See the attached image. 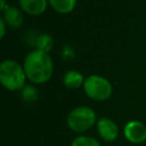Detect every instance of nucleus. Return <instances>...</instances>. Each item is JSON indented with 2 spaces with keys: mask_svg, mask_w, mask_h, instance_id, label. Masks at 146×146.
Returning <instances> with one entry per match:
<instances>
[{
  "mask_svg": "<svg viewBox=\"0 0 146 146\" xmlns=\"http://www.w3.org/2000/svg\"><path fill=\"white\" fill-rule=\"evenodd\" d=\"M84 80L86 79H83V75L79 71H75V70L67 71L65 73L64 78H63L64 84L67 88H72V89H75V88L81 87L84 83Z\"/></svg>",
  "mask_w": 146,
  "mask_h": 146,
  "instance_id": "obj_9",
  "label": "nucleus"
},
{
  "mask_svg": "<svg viewBox=\"0 0 146 146\" xmlns=\"http://www.w3.org/2000/svg\"><path fill=\"white\" fill-rule=\"evenodd\" d=\"M0 29H1V38L5 36V32H6V22L3 19V17L0 18Z\"/></svg>",
  "mask_w": 146,
  "mask_h": 146,
  "instance_id": "obj_14",
  "label": "nucleus"
},
{
  "mask_svg": "<svg viewBox=\"0 0 146 146\" xmlns=\"http://www.w3.org/2000/svg\"><path fill=\"white\" fill-rule=\"evenodd\" d=\"M83 89L87 96L95 100H106L111 97L113 88L111 82L100 75H89L83 83Z\"/></svg>",
  "mask_w": 146,
  "mask_h": 146,
  "instance_id": "obj_4",
  "label": "nucleus"
},
{
  "mask_svg": "<svg viewBox=\"0 0 146 146\" xmlns=\"http://www.w3.org/2000/svg\"><path fill=\"white\" fill-rule=\"evenodd\" d=\"M71 146H102V145L96 138L91 136L80 135L72 140Z\"/></svg>",
  "mask_w": 146,
  "mask_h": 146,
  "instance_id": "obj_11",
  "label": "nucleus"
},
{
  "mask_svg": "<svg viewBox=\"0 0 146 146\" xmlns=\"http://www.w3.org/2000/svg\"><path fill=\"white\" fill-rule=\"evenodd\" d=\"M51 7L58 13H70L75 7L76 0H48Z\"/></svg>",
  "mask_w": 146,
  "mask_h": 146,
  "instance_id": "obj_10",
  "label": "nucleus"
},
{
  "mask_svg": "<svg viewBox=\"0 0 146 146\" xmlns=\"http://www.w3.org/2000/svg\"><path fill=\"white\" fill-rule=\"evenodd\" d=\"M3 19L11 27H19L23 23V15L15 6H7L3 10Z\"/></svg>",
  "mask_w": 146,
  "mask_h": 146,
  "instance_id": "obj_7",
  "label": "nucleus"
},
{
  "mask_svg": "<svg viewBox=\"0 0 146 146\" xmlns=\"http://www.w3.org/2000/svg\"><path fill=\"white\" fill-rule=\"evenodd\" d=\"M22 98L25 102H34L38 98V90L32 86H25L22 91Z\"/></svg>",
  "mask_w": 146,
  "mask_h": 146,
  "instance_id": "obj_13",
  "label": "nucleus"
},
{
  "mask_svg": "<svg viewBox=\"0 0 146 146\" xmlns=\"http://www.w3.org/2000/svg\"><path fill=\"white\" fill-rule=\"evenodd\" d=\"M96 128H97V132H98L99 137L105 141L112 143V141H115L119 137L117 124L108 117L98 119L97 123H96Z\"/></svg>",
  "mask_w": 146,
  "mask_h": 146,
  "instance_id": "obj_6",
  "label": "nucleus"
},
{
  "mask_svg": "<svg viewBox=\"0 0 146 146\" xmlns=\"http://www.w3.org/2000/svg\"><path fill=\"white\" fill-rule=\"evenodd\" d=\"M48 0H19L21 8L30 15H39L47 8Z\"/></svg>",
  "mask_w": 146,
  "mask_h": 146,
  "instance_id": "obj_8",
  "label": "nucleus"
},
{
  "mask_svg": "<svg viewBox=\"0 0 146 146\" xmlns=\"http://www.w3.org/2000/svg\"><path fill=\"white\" fill-rule=\"evenodd\" d=\"M66 123L73 132H86L97 123L96 112L88 106H78L67 114Z\"/></svg>",
  "mask_w": 146,
  "mask_h": 146,
  "instance_id": "obj_3",
  "label": "nucleus"
},
{
  "mask_svg": "<svg viewBox=\"0 0 146 146\" xmlns=\"http://www.w3.org/2000/svg\"><path fill=\"white\" fill-rule=\"evenodd\" d=\"M35 43H36V47H38L39 50H42V51L48 52L52 48L54 40H52L51 35H49V34H40L36 38Z\"/></svg>",
  "mask_w": 146,
  "mask_h": 146,
  "instance_id": "obj_12",
  "label": "nucleus"
},
{
  "mask_svg": "<svg viewBox=\"0 0 146 146\" xmlns=\"http://www.w3.org/2000/svg\"><path fill=\"white\" fill-rule=\"evenodd\" d=\"M123 135L131 144H143L146 140V125L138 120H131L125 123Z\"/></svg>",
  "mask_w": 146,
  "mask_h": 146,
  "instance_id": "obj_5",
  "label": "nucleus"
},
{
  "mask_svg": "<svg viewBox=\"0 0 146 146\" xmlns=\"http://www.w3.org/2000/svg\"><path fill=\"white\" fill-rule=\"evenodd\" d=\"M25 79V71L17 62L6 59L0 64V81L6 89L15 91L24 88Z\"/></svg>",
  "mask_w": 146,
  "mask_h": 146,
  "instance_id": "obj_2",
  "label": "nucleus"
},
{
  "mask_svg": "<svg viewBox=\"0 0 146 146\" xmlns=\"http://www.w3.org/2000/svg\"><path fill=\"white\" fill-rule=\"evenodd\" d=\"M23 68L30 81L33 83H44L51 78L54 65L48 52L35 49L25 57Z\"/></svg>",
  "mask_w": 146,
  "mask_h": 146,
  "instance_id": "obj_1",
  "label": "nucleus"
},
{
  "mask_svg": "<svg viewBox=\"0 0 146 146\" xmlns=\"http://www.w3.org/2000/svg\"><path fill=\"white\" fill-rule=\"evenodd\" d=\"M5 8H6V5H5V0H1V9H2V10H5Z\"/></svg>",
  "mask_w": 146,
  "mask_h": 146,
  "instance_id": "obj_15",
  "label": "nucleus"
}]
</instances>
